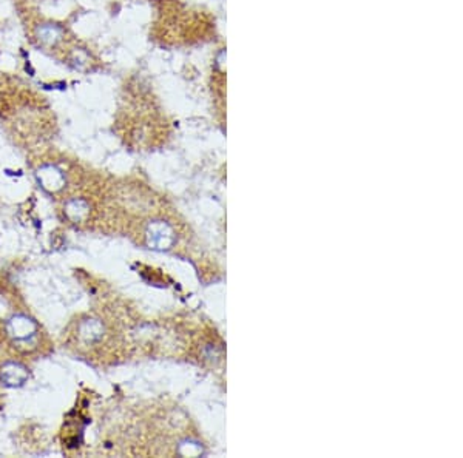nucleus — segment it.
Segmentation results:
<instances>
[{"instance_id": "1", "label": "nucleus", "mask_w": 463, "mask_h": 458, "mask_svg": "<svg viewBox=\"0 0 463 458\" xmlns=\"http://www.w3.org/2000/svg\"><path fill=\"white\" fill-rule=\"evenodd\" d=\"M36 37L44 46H54L64 37V30L56 24H42L36 28Z\"/></svg>"}, {"instance_id": "2", "label": "nucleus", "mask_w": 463, "mask_h": 458, "mask_svg": "<svg viewBox=\"0 0 463 458\" xmlns=\"http://www.w3.org/2000/svg\"><path fill=\"white\" fill-rule=\"evenodd\" d=\"M70 64L73 68L84 71L90 67V54L82 48H74L70 54Z\"/></svg>"}]
</instances>
